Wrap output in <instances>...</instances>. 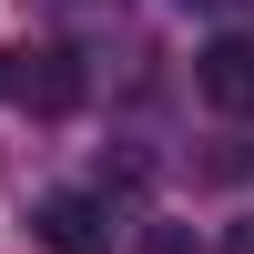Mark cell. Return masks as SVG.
<instances>
[{
    "label": "cell",
    "instance_id": "obj_2",
    "mask_svg": "<svg viewBox=\"0 0 254 254\" xmlns=\"http://www.w3.org/2000/svg\"><path fill=\"white\" fill-rule=\"evenodd\" d=\"M31 234H41V254H112L122 224H112V193H41Z\"/></svg>",
    "mask_w": 254,
    "mask_h": 254
},
{
    "label": "cell",
    "instance_id": "obj_3",
    "mask_svg": "<svg viewBox=\"0 0 254 254\" xmlns=\"http://www.w3.org/2000/svg\"><path fill=\"white\" fill-rule=\"evenodd\" d=\"M193 81H203V102H214V112H254V41H234V31H224V41H203V61H193Z\"/></svg>",
    "mask_w": 254,
    "mask_h": 254
},
{
    "label": "cell",
    "instance_id": "obj_4",
    "mask_svg": "<svg viewBox=\"0 0 254 254\" xmlns=\"http://www.w3.org/2000/svg\"><path fill=\"white\" fill-rule=\"evenodd\" d=\"M224 254H254V224H234V234H224Z\"/></svg>",
    "mask_w": 254,
    "mask_h": 254
},
{
    "label": "cell",
    "instance_id": "obj_1",
    "mask_svg": "<svg viewBox=\"0 0 254 254\" xmlns=\"http://www.w3.org/2000/svg\"><path fill=\"white\" fill-rule=\"evenodd\" d=\"M0 102L31 112V122L81 112V61L61 51V41H10V51H0Z\"/></svg>",
    "mask_w": 254,
    "mask_h": 254
},
{
    "label": "cell",
    "instance_id": "obj_5",
    "mask_svg": "<svg viewBox=\"0 0 254 254\" xmlns=\"http://www.w3.org/2000/svg\"><path fill=\"white\" fill-rule=\"evenodd\" d=\"M183 10H234V0H183Z\"/></svg>",
    "mask_w": 254,
    "mask_h": 254
}]
</instances>
